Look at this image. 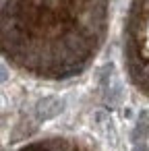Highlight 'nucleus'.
<instances>
[{
    "label": "nucleus",
    "instance_id": "nucleus-1",
    "mask_svg": "<svg viewBox=\"0 0 149 151\" xmlns=\"http://www.w3.org/2000/svg\"><path fill=\"white\" fill-rule=\"evenodd\" d=\"M110 0H2V52L44 79L87 68L108 27Z\"/></svg>",
    "mask_w": 149,
    "mask_h": 151
},
{
    "label": "nucleus",
    "instance_id": "nucleus-2",
    "mask_svg": "<svg viewBox=\"0 0 149 151\" xmlns=\"http://www.w3.org/2000/svg\"><path fill=\"white\" fill-rule=\"evenodd\" d=\"M124 64L130 81L149 95V0H132L124 27Z\"/></svg>",
    "mask_w": 149,
    "mask_h": 151
},
{
    "label": "nucleus",
    "instance_id": "nucleus-3",
    "mask_svg": "<svg viewBox=\"0 0 149 151\" xmlns=\"http://www.w3.org/2000/svg\"><path fill=\"white\" fill-rule=\"evenodd\" d=\"M35 112H37V116H40V118H44V120L54 118L56 114H60V112H62V101H60V99H56V97H46V99H42V101L37 104Z\"/></svg>",
    "mask_w": 149,
    "mask_h": 151
},
{
    "label": "nucleus",
    "instance_id": "nucleus-4",
    "mask_svg": "<svg viewBox=\"0 0 149 151\" xmlns=\"http://www.w3.org/2000/svg\"><path fill=\"white\" fill-rule=\"evenodd\" d=\"M147 130H149V124H147V114H145V116H141V120L137 122V128H135V132H132V141H135V143L145 141Z\"/></svg>",
    "mask_w": 149,
    "mask_h": 151
},
{
    "label": "nucleus",
    "instance_id": "nucleus-5",
    "mask_svg": "<svg viewBox=\"0 0 149 151\" xmlns=\"http://www.w3.org/2000/svg\"><path fill=\"white\" fill-rule=\"evenodd\" d=\"M132 151H149V149H147V145H143V143H137Z\"/></svg>",
    "mask_w": 149,
    "mask_h": 151
}]
</instances>
